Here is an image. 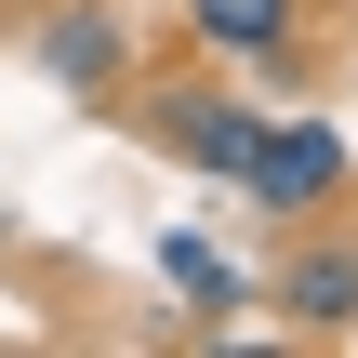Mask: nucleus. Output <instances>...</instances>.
Returning a JSON list of instances; mask_svg holds the SVG:
<instances>
[{
	"label": "nucleus",
	"mask_w": 358,
	"mask_h": 358,
	"mask_svg": "<svg viewBox=\"0 0 358 358\" xmlns=\"http://www.w3.org/2000/svg\"><path fill=\"white\" fill-rule=\"evenodd\" d=\"M133 120H146L186 173H213V186H239L252 146H266V106H252V93H213V80H133Z\"/></svg>",
	"instance_id": "nucleus-1"
},
{
	"label": "nucleus",
	"mask_w": 358,
	"mask_h": 358,
	"mask_svg": "<svg viewBox=\"0 0 358 358\" xmlns=\"http://www.w3.org/2000/svg\"><path fill=\"white\" fill-rule=\"evenodd\" d=\"M345 133L332 120H266V146H252V173H239V199L252 213H279V226H306V213H332L345 199Z\"/></svg>",
	"instance_id": "nucleus-2"
},
{
	"label": "nucleus",
	"mask_w": 358,
	"mask_h": 358,
	"mask_svg": "<svg viewBox=\"0 0 358 358\" xmlns=\"http://www.w3.org/2000/svg\"><path fill=\"white\" fill-rule=\"evenodd\" d=\"M40 66H53V93H133V27H120V0H53L40 13Z\"/></svg>",
	"instance_id": "nucleus-3"
},
{
	"label": "nucleus",
	"mask_w": 358,
	"mask_h": 358,
	"mask_svg": "<svg viewBox=\"0 0 358 358\" xmlns=\"http://www.w3.org/2000/svg\"><path fill=\"white\" fill-rule=\"evenodd\" d=\"M266 306L292 332H358V239H292L279 279H266Z\"/></svg>",
	"instance_id": "nucleus-4"
},
{
	"label": "nucleus",
	"mask_w": 358,
	"mask_h": 358,
	"mask_svg": "<svg viewBox=\"0 0 358 358\" xmlns=\"http://www.w3.org/2000/svg\"><path fill=\"white\" fill-rule=\"evenodd\" d=\"M186 27H199V53H226V66H266V53H292L306 0H186Z\"/></svg>",
	"instance_id": "nucleus-5"
},
{
	"label": "nucleus",
	"mask_w": 358,
	"mask_h": 358,
	"mask_svg": "<svg viewBox=\"0 0 358 358\" xmlns=\"http://www.w3.org/2000/svg\"><path fill=\"white\" fill-rule=\"evenodd\" d=\"M159 279H173V292H186L199 319H239V306H252V279H239V266H226L213 239H159Z\"/></svg>",
	"instance_id": "nucleus-6"
}]
</instances>
